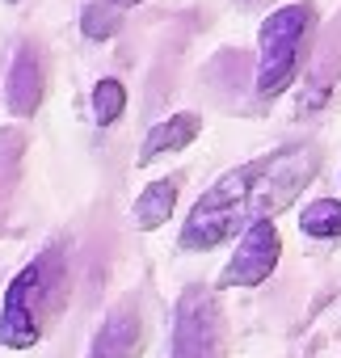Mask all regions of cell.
Wrapping results in <instances>:
<instances>
[{
	"mask_svg": "<svg viewBox=\"0 0 341 358\" xmlns=\"http://www.w3.org/2000/svg\"><path fill=\"white\" fill-rule=\"evenodd\" d=\"M316 169H320V156H316V143H307V139L282 143L266 156H253V160L228 169L190 207V215L177 232V249L211 253V249L228 245L232 236H240L245 228L274 220L312 186Z\"/></svg>",
	"mask_w": 341,
	"mask_h": 358,
	"instance_id": "1",
	"label": "cell"
},
{
	"mask_svg": "<svg viewBox=\"0 0 341 358\" xmlns=\"http://www.w3.org/2000/svg\"><path fill=\"white\" fill-rule=\"evenodd\" d=\"M68 303V249L51 245L30 257L0 299V350H34Z\"/></svg>",
	"mask_w": 341,
	"mask_h": 358,
	"instance_id": "2",
	"label": "cell"
},
{
	"mask_svg": "<svg viewBox=\"0 0 341 358\" xmlns=\"http://www.w3.org/2000/svg\"><path fill=\"white\" fill-rule=\"evenodd\" d=\"M312 34H316V5H307V0H291V5L266 13V22L257 26V72H253V89L261 101L282 97L299 80L303 59L312 51Z\"/></svg>",
	"mask_w": 341,
	"mask_h": 358,
	"instance_id": "3",
	"label": "cell"
},
{
	"mask_svg": "<svg viewBox=\"0 0 341 358\" xmlns=\"http://www.w3.org/2000/svg\"><path fill=\"white\" fill-rule=\"evenodd\" d=\"M278 262H282V232H278L274 220H261V224H253L236 236V249L224 262L215 287L219 291H253V287L274 278Z\"/></svg>",
	"mask_w": 341,
	"mask_h": 358,
	"instance_id": "4",
	"label": "cell"
},
{
	"mask_svg": "<svg viewBox=\"0 0 341 358\" xmlns=\"http://www.w3.org/2000/svg\"><path fill=\"white\" fill-rule=\"evenodd\" d=\"M43 97H47V64H43L38 47H22L5 76V106L13 118H34Z\"/></svg>",
	"mask_w": 341,
	"mask_h": 358,
	"instance_id": "5",
	"label": "cell"
},
{
	"mask_svg": "<svg viewBox=\"0 0 341 358\" xmlns=\"http://www.w3.org/2000/svg\"><path fill=\"white\" fill-rule=\"evenodd\" d=\"M198 135H203V118H198L194 110H177V114H168V118H160V122L143 135L135 164L143 169V164H156V160L173 156V152H186Z\"/></svg>",
	"mask_w": 341,
	"mask_h": 358,
	"instance_id": "6",
	"label": "cell"
},
{
	"mask_svg": "<svg viewBox=\"0 0 341 358\" xmlns=\"http://www.w3.org/2000/svg\"><path fill=\"white\" fill-rule=\"evenodd\" d=\"M143 341V316L131 303H118L93 337V358H139Z\"/></svg>",
	"mask_w": 341,
	"mask_h": 358,
	"instance_id": "7",
	"label": "cell"
},
{
	"mask_svg": "<svg viewBox=\"0 0 341 358\" xmlns=\"http://www.w3.org/2000/svg\"><path fill=\"white\" fill-rule=\"evenodd\" d=\"M177 199H182V173H168V177H156L139 190V199L131 203V224L139 232H156L173 220L177 211Z\"/></svg>",
	"mask_w": 341,
	"mask_h": 358,
	"instance_id": "8",
	"label": "cell"
},
{
	"mask_svg": "<svg viewBox=\"0 0 341 358\" xmlns=\"http://www.w3.org/2000/svg\"><path fill=\"white\" fill-rule=\"evenodd\" d=\"M177 358H219V337H215V312L203 299L182 303V329H177Z\"/></svg>",
	"mask_w": 341,
	"mask_h": 358,
	"instance_id": "9",
	"label": "cell"
},
{
	"mask_svg": "<svg viewBox=\"0 0 341 358\" xmlns=\"http://www.w3.org/2000/svg\"><path fill=\"white\" fill-rule=\"evenodd\" d=\"M299 232L312 241H341V199H312L299 211Z\"/></svg>",
	"mask_w": 341,
	"mask_h": 358,
	"instance_id": "10",
	"label": "cell"
},
{
	"mask_svg": "<svg viewBox=\"0 0 341 358\" xmlns=\"http://www.w3.org/2000/svg\"><path fill=\"white\" fill-rule=\"evenodd\" d=\"M89 106H93V122L97 127H114L122 114H126V85L118 76H101L89 93Z\"/></svg>",
	"mask_w": 341,
	"mask_h": 358,
	"instance_id": "11",
	"label": "cell"
},
{
	"mask_svg": "<svg viewBox=\"0 0 341 358\" xmlns=\"http://www.w3.org/2000/svg\"><path fill=\"white\" fill-rule=\"evenodd\" d=\"M80 30H85V38H110L118 30V5L114 0L110 5H89L80 17Z\"/></svg>",
	"mask_w": 341,
	"mask_h": 358,
	"instance_id": "12",
	"label": "cell"
},
{
	"mask_svg": "<svg viewBox=\"0 0 341 358\" xmlns=\"http://www.w3.org/2000/svg\"><path fill=\"white\" fill-rule=\"evenodd\" d=\"M118 9H135V5H143V0H114Z\"/></svg>",
	"mask_w": 341,
	"mask_h": 358,
	"instance_id": "13",
	"label": "cell"
},
{
	"mask_svg": "<svg viewBox=\"0 0 341 358\" xmlns=\"http://www.w3.org/2000/svg\"><path fill=\"white\" fill-rule=\"evenodd\" d=\"M9 5H13V0H9Z\"/></svg>",
	"mask_w": 341,
	"mask_h": 358,
	"instance_id": "14",
	"label": "cell"
}]
</instances>
